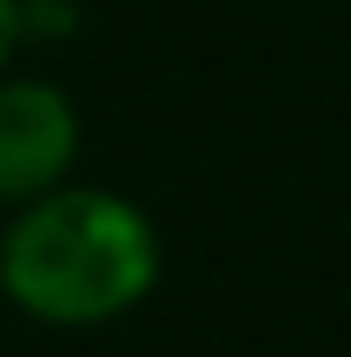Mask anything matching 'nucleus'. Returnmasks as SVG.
Segmentation results:
<instances>
[{
	"label": "nucleus",
	"mask_w": 351,
	"mask_h": 357,
	"mask_svg": "<svg viewBox=\"0 0 351 357\" xmlns=\"http://www.w3.org/2000/svg\"><path fill=\"white\" fill-rule=\"evenodd\" d=\"M166 271L159 225L106 185H53L13 205L0 231V291L53 331H93L153 298Z\"/></svg>",
	"instance_id": "obj_1"
},
{
	"label": "nucleus",
	"mask_w": 351,
	"mask_h": 357,
	"mask_svg": "<svg viewBox=\"0 0 351 357\" xmlns=\"http://www.w3.org/2000/svg\"><path fill=\"white\" fill-rule=\"evenodd\" d=\"M80 159V113L53 79H0V205L66 185Z\"/></svg>",
	"instance_id": "obj_2"
},
{
	"label": "nucleus",
	"mask_w": 351,
	"mask_h": 357,
	"mask_svg": "<svg viewBox=\"0 0 351 357\" xmlns=\"http://www.w3.org/2000/svg\"><path fill=\"white\" fill-rule=\"evenodd\" d=\"M27 47V33H20V0H0V79H7V66H13V53Z\"/></svg>",
	"instance_id": "obj_3"
}]
</instances>
